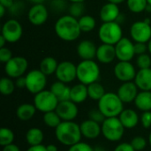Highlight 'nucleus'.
I'll use <instances>...</instances> for the list:
<instances>
[{
  "mask_svg": "<svg viewBox=\"0 0 151 151\" xmlns=\"http://www.w3.org/2000/svg\"><path fill=\"white\" fill-rule=\"evenodd\" d=\"M54 30L58 37L65 42L75 41L82 33L78 19L71 16L70 14L63 15L58 18L55 23Z\"/></svg>",
  "mask_w": 151,
  "mask_h": 151,
  "instance_id": "obj_1",
  "label": "nucleus"
},
{
  "mask_svg": "<svg viewBox=\"0 0 151 151\" xmlns=\"http://www.w3.org/2000/svg\"><path fill=\"white\" fill-rule=\"evenodd\" d=\"M55 135L61 144L68 147L80 142L82 137L80 125L73 121H62L55 128Z\"/></svg>",
  "mask_w": 151,
  "mask_h": 151,
  "instance_id": "obj_2",
  "label": "nucleus"
},
{
  "mask_svg": "<svg viewBox=\"0 0 151 151\" xmlns=\"http://www.w3.org/2000/svg\"><path fill=\"white\" fill-rule=\"evenodd\" d=\"M98 109L106 118L119 117L124 110V103L117 93L106 92L98 101Z\"/></svg>",
  "mask_w": 151,
  "mask_h": 151,
  "instance_id": "obj_3",
  "label": "nucleus"
},
{
  "mask_svg": "<svg viewBox=\"0 0 151 151\" xmlns=\"http://www.w3.org/2000/svg\"><path fill=\"white\" fill-rule=\"evenodd\" d=\"M100 67L94 60H81L77 65V79L85 85H89L98 81Z\"/></svg>",
  "mask_w": 151,
  "mask_h": 151,
  "instance_id": "obj_4",
  "label": "nucleus"
},
{
  "mask_svg": "<svg viewBox=\"0 0 151 151\" xmlns=\"http://www.w3.org/2000/svg\"><path fill=\"white\" fill-rule=\"evenodd\" d=\"M98 37L103 43L115 45L123 38V30L117 21L103 22L98 29Z\"/></svg>",
  "mask_w": 151,
  "mask_h": 151,
  "instance_id": "obj_5",
  "label": "nucleus"
},
{
  "mask_svg": "<svg viewBox=\"0 0 151 151\" xmlns=\"http://www.w3.org/2000/svg\"><path fill=\"white\" fill-rule=\"evenodd\" d=\"M102 134L110 142H119L124 135L125 127L122 125L119 117L106 118L101 124Z\"/></svg>",
  "mask_w": 151,
  "mask_h": 151,
  "instance_id": "obj_6",
  "label": "nucleus"
},
{
  "mask_svg": "<svg viewBox=\"0 0 151 151\" xmlns=\"http://www.w3.org/2000/svg\"><path fill=\"white\" fill-rule=\"evenodd\" d=\"M58 103V99L50 90L44 89L35 95L34 97V104L36 110L43 113L56 111Z\"/></svg>",
  "mask_w": 151,
  "mask_h": 151,
  "instance_id": "obj_7",
  "label": "nucleus"
},
{
  "mask_svg": "<svg viewBox=\"0 0 151 151\" xmlns=\"http://www.w3.org/2000/svg\"><path fill=\"white\" fill-rule=\"evenodd\" d=\"M27 86L26 88L34 95L45 89L47 85V75H45L40 69H34L26 74Z\"/></svg>",
  "mask_w": 151,
  "mask_h": 151,
  "instance_id": "obj_8",
  "label": "nucleus"
},
{
  "mask_svg": "<svg viewBox=\"0 0 151 151\" xmlns=\"http://www.w3.org/2000/svg\"><path fill=\"white\" fill-rule=\"evenodd\" d=\"M130 35L134 42L148 43L151 39V26L150 19L138 20L132 24Z\"/></svg>",
  "mask_w": 151,
  "mask_h": 151,
  "instance_id": "obj_9",
  "label": "nucleus"
},
{
  "mask_svg": "<svg viewBox=\"0 0 151 151\" xmlns=\"http://www.w3.org/2000/svg\"><path fill=\"white\" fill-rule=\"evenodd\" d=\"M28 68V61L26 58L16 56L4 64V73L12 79L23 76Z\"/></svg>",
  "mask_w": 151,
  "mask_h": 151,
  "instance_id": "obj_10",
  "label": "nucleus"
},
{
  "mask_svg": "<svg viewBox=\"0 0 151 151\" xmlns=\"http://www.w3.org/2000/svg\"><path fill=\"white\" fill-rule=\"evenodd\" d=\"M23 27L22 25L14 19L6 20L2 27L1 35L6 39L7 42L14 43L17 42L22 36Z\"/></svg>",
  "mask_w": 151,
  "mask_h": 151,
  "instance_id": "obj_11",
  "label": "nucleus"
},
{
  "mask_svg": "<svg viewBox=\"0 0 151 151\" xmlns=\"http://www.w3.org/2000/svg\"><path fill=\"white\" fill-rule=\"evenodd\" d=\"M55 75L58 81L65 84L71 83L77 79V65L71 61H62L58 63Z\"/></svg>",
  "mask_w": 151,
  "mask_h": 151,
  "instance_id": "obj_12",
  "label": "nucleus"
},
{
  "mask_svg": "<svg viewBox=\"0 0 151 151\" xmlns=\"http://www.w3.org/2000/svg\"><path fill=\"white\" fill-rule=\"evenodd\" d=\"M115 50L116 57L119 61L131 62V60L135 56L134 42L127 37H123L115 44Z\"/></svg>",
  "mask_w": 151,
  "mask_h": 151,
  "instance_id": "obj_13",
  "label": "nucleus"
},
{
  "mask_svg": "<svg viewBox=\"0 0 151 151\" xmlns=\"http://www.w3.org/2000/svg\"><path fill=\"white\" fill-rule=\"evenodd\" d=\"M113 72L115 77L122 82L134 81L137 73L134 65L128 61H119L115 65Z\"/></svg>",
  "mask_w": 151,
  "mask_h": 151,
  "instance_id": "obj_14",
  "label": "nucleus"
},
{
  "mask_svg": "<svg viewBox=\"0 0 151 151\" xmlns=\"http://www.w3.org/2000/svg\"><path fill=\"white\" fill-rule=\"evenodd\" d=\"M49 18V11L43 4H33L28 10L27 19L34 26L43 25Z\"/></svg>",
  "mask_w": 151,
  "mask_h": 151,
  "instance_id": "obj_15",
  "label": "nucleus"
},
{
  "mask_svg": "<svg viewBox=\"0 0 151 151\" xmlns=\"http://www.w3.org/2000/svg\"><path fill=\"white\" fill-rule=\"evenodd\" d=\"M57 113L62 119V121H73L79 113L77 104L71 100L59 102L56 109Z\"/></svg>",
  "mask_w": 151,
  "mask_h": 151,
  "instance_id": "obj_16",
  "label": "nucleus"
},
{
  "mask_svg": "<svg viewBox=\"0 0 151 151\" xmlns=\"http://www.w3.org/2000/svg\"><path fill=\"white\" fill-rule=\"evenodd\" d=\"M138 89L139 88L134 81L123 82L119 87L117 94L124 104H130L132 102H134L139 93Z\"/></svg>",
  "mask_w": 151,
  "mask_h": 151,
  "instance_id": "obj_17",
  "label": "nucleus"
},
{
  "mask_svg": "<svg viewBox=\"0 0 151 151\" xmlns=\"http://www.w3.org/2000/svg\"><path fill=\"white\" fill-rule=\"evenodd\" d=\"M97 47L91 40H83L77 45V54L81 60H94Z\"/></svg>",
  "mask_w": 151,
  "mask_h": 151,
  "instance_id": "obj_18",
  "label": "nucleus"
},
{
  "mask_svg": "<svg viewBox=\"0 0 151 151\" xmlns=\"http://www.w3.org/2000/svg\"><path fill=\"white\" fill-rule=\"evenodd\" d=\"M96 58L101 64H111L114 61L116 57L115 45L102 43L97 47Z\"/></svg>",
  "mask_w": 151,
  "mask_h": 151,
  "instance_id": "obj_19",
  "label": "nucleus"
},
{
  "mask_svg": "<svg viewBox=\"0 0 151 151\" xmlns=\"http://www.w3.org/2000/svg\"><path fill=\"white\" fill-rule=\"evenodd\" d=\"M80 127L82 136L89 140L96 139L102 134L101 124L95 122L89 119L82 121L80 125Z\"/></svg>",
  "mask_w": 151,
  "mask_h": 151,
  "instance_id": "obj_20",
  "label": "nucleus"
},
{
  "mask_svg": "<svg viewBox=\"0 0 151 151\" xmlns=\"http://www.w3.org/2000/svg\"><path fill=\"white\" fill-rule=\"evenodd\" d=\"M120 10L118 4L112 3L104 4L100 9V19L103 22H113L117 21L120 15Z\"/></svg>",
  "mask_w": 151,
  "mask_h": 151,
  "instance_id": "obj_21",
  "label": "nucleus"
},
{
  "mask_svg": "<svg viewBox=\"0 0 151 151\" xmlns=\"http://www.w3.org/2000/svg\"><path fill=\"white\" fill-rule=\"evenodd\" d=\"M134 82L141 91H151V68L139 69Z\"/></svg>",
  "mask_w": 151,
  "mask_h": 151,
  "instance_id": "obj_22",
  "label": "nucleus"
},
{
  "mask_svg": "<svg viewBox=\"0 0 151 151\" xmlns=\"http://www.w3.org/2000/svg\"><path fill=\"white\" fill-rule=\"evenodd\" d=\"M50 90L57 96L59 102L67 101L71 98V88L62 81H55L50 86Z\"/></svg>",
  "mask_w": 151,
  "mask_h": 151,
  "instance_id": "obj_23",
  "label": "nucleus"
},
{
  "mask_svg": "<svg viewBox=\"0 0 151 151\" xmlns=\"http://www.w3.org/2000/svg\"><path fill=\"white\" fill-rule=\"evenodd\" d=\"M119 118L124 127L127 129L135 127L139 123V116L137 112L132 109H124Z\"/></svg>",
  "mask_w": 151,
  "mask_h": 151,
  "instance_id": "obj_24",
  "label": "nucleus"
},
{
  "mask_svg": "<svg viewBox=\"0 0 151 151\" xmlns=\"http://www.w3.org/2000/svg\"><path fill=\"white\" fill-rule=\"evenodd\" d=\"M88 97V86L82 83L76 84L71 88V98L70 100L73 103L79 104L87 100Z\"/></svg>",
  "mask_w": 151,
  "mask_h": 151,
  "instance_id": "obj_25",
  "label": "nucleus"
},
{
  "mask_svg": "<svg viewBox=\"0 0 151 151\" xmlns=\"http://www.w3.org/2000/svg\"><path fill=\"white\" fill-rule=\"evenodd\" d=\"M36 108L35 106V104H20L16 111V115L17 118L21 120V121H28L31 119H33V117L35 116V112H36Z\"/></svg>",
  "mask_w": 151,
  "mask_h": 151,
  "instance_id": "obj_26",
  "label": "nucleus"
},
{
  "mask_svg": "<svg viewBox=\"0 0 151 151\" xmlns=\"http://www.w3.org/2000/svg\"><path fill=\"white\" fill-rule=\"evenodd\" d=\"M134 104L142 112L151 111V91L139 92L134 100Z\"/></svg>",
  "mask_w": 151,
  "mask_h": 151,
  "instance_id": "obj_27",
  "label": "nucleus"
},
{
  "mask_svg": "<svg viewBox=\"0 0 151 151\" xmlns=\"http://www.w3.org/2000/svg\"><path fill=\"white\" fill-rule=\"evenodd\" d=\"M44 134L40 128L32 127L26 133V141L29 146L41 145L43 142Z\"/></svg>",
  "mask_w": 151,
  "mask_h": 151,
  "instance_id": "obj_28",
  "label": "nucleus"
},
{
  "mask_svg": "<svg viewBox=\"0 0 151 151\" xmlns=\"http://www.w3.org/2000/svg\"><path fill=\"white\" fill-rule=\"evenodd\" d=\"M58 65V62L53 57H46L44 58L39 65V69L47 76L54 74L57 71Z\"/></svg>",
  "mask_w": 151,
  "mask_h": 151,
  "instance_id": "obj_29",
  "label": "nucleus"
},
{
  "mask_svg": "<svg viewBox=\"0 0 151 151\" xmlns=\"http://www.w3.org/2000/svg\"><path fill=\"white\" fill-rule=\"evenodd\" d=\"M88 97L90 99L95 101H99L105 95L106 92L104 87L98 81H96L94 83L88 85Z\"/></svg>",
  "mask_w": 151,
  "mask_h": 151,
  "instance_id": "obj_30",
  "label": "nucleus"
},
{
  "mask_svg": "<svg viewBox=\"0 0 151 151\" xmlns=\"http://www.w3.org/2000/svg\"><path fill=\"white\" fill-rule=\"evenodd\" d=\"M79 25L81 27V32L83 33H89L93 31L96 27V20L93 16L84 14L80 19H78Z\"/></svg>",
  "mask_w": 151,
  "mask_h": 151,
  "instance_id": "obj_31",
  "label": "nucleus"
},
{
  "mask_svg": "<svg viewBox=\"0 0 151 151\" xmlns=\"http://www.w3.org/2000/svg\"><path fill=\"white\" fill-rule=\"evenodd\" d=\"M43 122L44 124L50 128H57L62 122V119L58 116L56 111H49L44 113L43 115Z\"/></svg>",
  "mask_w": 151,
  "mask_h": 151,
  "instance_id": "obj_32",
  "label": "nucleus"
},
{
  "mask_svg": "<svg viewBox=\"0 0 151 151\" xmlns=\"http://www.w3.org/2000/svg\"><path fill=\"white\" fill-rule=\"evenodd\" d=\"M15 82L10 77H3L0 80V92L4 96H10L15 90Z\"/></svg>",
  "mask_w": 151,
  "mask_h": 151,
  "instance_id": "obj_33",
  "label": "nucleus"
},
{
  "mask_svg": "<svg viewBox=\"0 0 151 151\" xmlns=\"http://www.w3.org/2000/svg\"><path fill=\"white\" fill-rule=\"evenodd\" d=\"M127 4L130 12L134 13H141L146 11L149 4L147 0H127Z\"/></svg>",
  "mask_w": 151,
  "mask_h": 151,
  "instance_id": "obj_34",
  "label": "nucleus"
},
{
  "mask_svg": "<svg viewBox=\"0 0 151 151\" xmlns=\"http://www.w3.org/2000/svg\"><path fill=\"white\" fill-rule=\"evenodd\" d=\"M15 135L14 133L7 127H2L0 130V145L4 147L6 145L13 143Z\"/></svg>",
  "mask_w": 151,
  "mask_h": 151,
  "instance_id": "obj_35",
  "label": "nucleus"
},
{
  "mask_svg": "<svg viewBox=\"0 0 151 151\" xmlns=\"http://www.w3.org/2000/svg\"><path fill=\"white\" fill-rule=\"evenodd\" d=\"M69 14L76 19H80L81 16L84 15L85 12V5L84 2H77V3H71L68 6Z\"/></svg>",
  "mask_w": 151,
  "mask_h": 151,
  "instance_id": "obj_36",
  "label": "nucleus"
},
{
  "mask_svg": "<svg viewBox=\"0 0 151 151\" xmlns=\"http://www.w3.org/2000/svg\"><path fill=\"white\" fill-rule=\"evenodd\" d=\"M136 65L139 69H147L151 68V57L150 54L144 53L138 55L136 58Z\"/></svg>",
  "mask_w": 151,
  "mask_h": 151,
  "instance_id": "obj_37",
  "label": "nucleus"
},
{
  "mask_svg": "<svg viewBox=\"0 0 151 151\" xmlns=\"http://www.w3.org/2000/svg\"><path fill=\"white\" fill-rule=\"evenodd\" d=\"M131 145L135 150V151L143 150L147 146V141L142 136H135L131 141Z\"/></svg>",
  "mask_w": 151,
  "mask_h": 151,
  "instance_id": "obj_38",
  "label": "nucleus"
},
{
  "mask_svg": "<svg viewBox=\"0 0 151 151\" xmlns=\"http://www.w3.org/2000/svg\"><path fill=\"white\" fill-rule=\"evenodd\" d=\"M88 119L95 121V122L102 124L105 120L106 117L104 116V114L97 107L96 109H93L88 112Z\"/></svg>",
  "mask_w": 151,
  "mask_h": 151,
  "instance_id": "obj_39",
  "label": "nucleus"
},
{
  "mask_svg": "<svg viewBox=\"0 0 151 151\" xmlns=\"http://www.w3.org/2000/svg\"><path fill=\"white\" fill-rule=\"evenodd\" d=\"M68 151H95L94 149L86 142H78L71 147H69Z\"/></svg>",
  "mask_w": 151,
  "mask_h": 151,
  "instance_id": "obj_40",
  "label": "nucleus"
},
{
  "mask_svg": "<svg viewBox=\"0 0 151 151\" xmlns=\"http://www.w3.org/2000/svg\"><path fill=\"white\" fill-rule=\"evenodd\" d=\"M12 58V53L10 49L6 47L0 48V61L2 63L5 64Z\"/></svg>",
  "mask_w": 151,
  "mask_h": 151,
  "instance_id": "obj_41",
  "label": "nucleus"
},
{
  "mask_svg": "<svg viewBox=\"0 0 151 151\" xmlns=\"http://www.w3.org/2000/svg\"><path fill=\"white\" fill-rule=\"evenodd\" d=\"M141 122L144 128H150L151 127V111H143L141 117Z\"/></svg>",
  "mask_w": 151,
  "mask_h": 151,
  "instance_id": "obj_42",
  "label": "nucleus"
},
{
  "mask_svg": "<svg viewBox=\"0 0 151 151\" xmlns=\"http://www.w3.org/2000/svg\"><path fill=\"white\" fill-rule=\"evenodd\" d=\"M134 51L135 55H142L147 53L148 50V43L145 42H134Z\"/></svg>",
  "mask_w": 151,
  "mask_h": 151,
  "instance_id": "obj_43",
  "label": "nucleus"
},
{
  "mask_svg": "<svg viewBox=\"0 0 151 151\" xmlns=\"http://www.w3.org/2000/svg\"><path fill=\"white\" fill-rule=\"evenodd\" d=\"M66 4L64 0H54L51 3V7L55 12H61L65 9Z\"/></svg>",
  "mask_w": 151,
  "mask_h": 151,
  "instance_id": "obj_44",
  "label": "nucleus"
},
{
  "mask_svg": "<svg viewBox=\"0 0 151 151\" xmlns=\"http://www.w3.org/2000/svg\"><path fill=\"white\" fill-rule=\"evenodd\" d=\"M114 151H135V150L133 148L131 143L122 142L115 148Z\"/></svg>",
  "mask_w": 151,
  "mask_h": 151,
  "instance_id": "obj_45",
  "label": "nucleus"
},
{
  "mask_svg": "<svg viewBox=\"0 0 151 151\" xmlns=\"http://www.w3.org/2000/svg\"><path fill=\"white\" fill-rule=\"evenodd\" d=\"M15 85L17 88H24L27 86V81H26V77L25 76H21L16 79L15 81Z\"/></svg>",
  "mask_w": 151,
  "mask_h": 151,
  "instance_id": "obj_46",
  "label": "nucleus"
},
{
  "mask_svg": "<svg viewBox=\"0 0 151 151\" xmlns=\"http://www.w3.org/2000/svg\"><path fill=\"white\" fill-rule=\"evenodd\" d=\"M21 8H23V7L20 5V3L15 2V3H14V4H13V5H12L9 10H10V12H11L12 13H13V14L17 15L16 13H18V12L21 11Z\"/></svg>",
  "mask_w": 151,
  "mask_h": 151,
  "instance_id": "obj_47",
  "label": "nucleus"
},
{
  "mask_svg": "<svg viewBox=\"0 0 151 151\" xmlns=\"http://www.w3.org/2000/svg\"><path fill=\"white\" fill-rule=\"evenodd\" d=\"M2 151H20V150L17 145H15L14 143H12V144H9V145L3 147V150Z\"/></svg>",
  "mask_w": 151,
  "mask_h": 151,
  "instance_id": "obj_48",
  "label": "nucleus"
},
{
  "mask_svg": "<svg viewBox=\"0 0 151 151\" xmlns=\"http://www.w3.org/2000/svg\"><path fill=\"white\" fill-rule=\"evenodd\" d=\"M27 151H47L46 150V146H43L42 144L41 145H36V146H30Z\"/></svg>",
  "mask_w": 151,
  "mask_h": 151,
  "instance_id": "obj_49",
  "label": "nucleus"
},
{
  "mask_svg": "<svg viewBox=\"0 0 151 151\" xmlns=\"http://www.w3.org/2000/svg\"><path fill=\"white\" fill-rule=\"evenodd\" d=\"M14 0H0V4L4 6L6 9H10L14 4Z\"/></svg>",
  "mask_w": 151,
  "mask_h": 151,
  "instance_id": "obj_50",
  "label": "nucleus"
},
{
  "mask_svg": "<svg viewBox=\"0 0 151 151\" xmlns=\"http://www.w3.org/2000/svg\"><path fill=\"white\" fill-rule=\"evenodd\" d=\"M46 150L47 151H58V147L54 144H50L48 146H46Z\"/></svg>",
  "mask_w": 151,
  "mask_h": 151,
  "instance_id": "obj_51",
  "label": "nucleus"
},
{
  "mask_svg": "<svg viewBox=\"0 0 151 151\" xmlns=\"http://www.w3.org/2000/svg\"><path fill=\"white\" fill-rule=\"evenodd\" d=\"M7 42V41H6V39L1 35H0V48H4V47H5L4 45H5V43Z\"/></svg>",
  "mask_w": 151,
  "mask_h": 151,
  "instance_id": "obj_52",
  "label": "nucleus"
},
{
  "mask_svg": "<svg viewBox=\"0 0 151 151\" xmlns=\"http://www.w3.org/2000/svg\"><path fill=\"white\" fill-rule=\"evenodd\" d=\"M6 10H7V9H6L4 6H3V5L0 4V18H3V17L4 16L5 11H6Z\"/></svg>",
  "mask_w": 151,
  "mask_h": 151,
  "instance_id": "obj_53",
  "label": "nucleus"
},
{
  "mask_svg": "<svg viewBox=\"0 0 151 151\" xmlns=\"http://www.w3.org/2000/svg\"><path fill=\"white\" fill-rule=\"evenodd\" d=\"M125 1H127V0H108V2H110V3H112V4H122V3H124Z\"/></svg>",
  "mask_w": 151,
  "mask_h": 151,
  "instance_id": "obj_54",
  "label": "nucleus"
},
{
  "mask_svg": "<svg viewBox=\"0 0 151 151\" xmlns=\"http://www.w3.org/2000/svg\"><path fill=\"white\" fill-rule=\"evenodd\" d=\"M31 3H33L34 4H43V2L45 1V0H29Z\"/></svg>",
  "mask_w": 151,
  "mask_h": 151,
  "instance_id": "obj_55",
  "label": "nucleus"
},
{
  "mask_svg": "<svg viewBox=\"0 0 151 151\" xmlns=\"http://www.w3.org/2000/svg\"><path fill=\"white\" fill-rule=\"evenodd\" d=\"M148 50H149L150 54L151 55V39H150V41L148 42Z\"/></svg>",
  "mask_w": 151,
  "mask_h": 151,
  "instance_id": "obj_56",
  "label": "nucleus"
},
{
  "mask_svg": "<svg viewBox=\"0 0 151 151\" xmlns=\"http://www.w3.org/2000/svg\"><path fill=\"white\" fill-rule=\"evenodd\" d=\"M71 3H77V2H84L85 0H68Z\"/></svg>",
  "mask_w": 151,
  "mask_h": 151,
  "instance_id": "obj_57",
  "label": "nucleus"
},
{
  "mask_svg": "<svg viewBox=\"0 0 151 151\" xmlns=\"http://www.w3.org/2000/svg\"><path fill=\"white\" fill-rule=\"evenodd\" d=\"M149 142H150V145L151 146V132L150 134V136H149Z\"/></svg>",
  "mask_w": 151,
  "mask_h": 151,
  "instance_id": "obj_58",
  "label": "nucleus"
},
{
  "mask_svg": "<svg viewBox=\"0 0 151 151\" xmlns=\"http://www.w3.org/2000/svg\"><path fill=\"white\" fill-rule=\"evenodd\" d=\"M147 1H148V4H150V5H151V0H147Z\"/></svg>",
  "mask_w": 151,
  "mask_h": 151,
  "instance_id": "obj_59",
  "label": "nucleus"
},
{
  "mask_svg": "<svg viewBox=\"0 0 151 151\" xmlns=\"http://www.w3.org/2000/svg\"><path fill=\"white\" fill-rule=\"evenodd\" d=\"M95 151H104V150H96Z\"/></svg>",
  "mask_w": 151,
  "mask_h": 151,
  "instance_id": "obj_60",
  "label": "nucleus"
},
{
  "mask_svg": "<svg viewBox=\"0 0 151 151\" xmlns=\"http://www.w3.org/2000/svg\"><path fill=\"white\" fill-rule=\"evenodd\" d=\"M52 1H54V0H52Z\"/></svg>",
  "mask_w": 151,
  "mask_h": 151,
  "instance_id": "obj_61",
  "label": "nucleus"
}]
</instances>
